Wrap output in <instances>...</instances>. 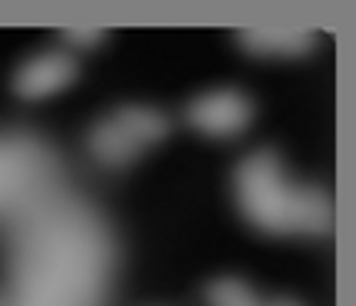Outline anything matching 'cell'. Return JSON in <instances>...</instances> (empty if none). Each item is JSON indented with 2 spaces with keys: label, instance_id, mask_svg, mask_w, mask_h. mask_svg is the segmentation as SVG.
<instances>
[{
  "label": "cell",
  "instance_id": "2",
  "mask_svg": "<svg viewBox=\"0 0 356 306\" xmlns=\"http://www.w3.org/2000/svg\"><path fill=\"white\" fill-rule=\"evenodd\" d=\"M186 120L207 137H233L253 120V104L240 90H213L190 104Z\"/></svg>",
  "mask_w": 356,
  "mask_h": 306
},
{
  "label": "cell",
  "instance_id": "9",
  "mask_svg": "<svg viewBox=\"0 0 356 306\" xmlns=\"http://www.w3.org/2000/svg\"><path fill=\"white\" fill-rule=\"evenodd\" d=\"M264 306H303V303H296L293 296H277L273 303H264Z\"/></svg>",
  "mask_w": 356,
  "mask_h": 306
},
{
  "label": "cell",
  "instance_id": "7",
  "mask_svg": "<svg viewBox=\"0 0 356 306\" xmlns=\"http://www.w3.org/2000/svg\"><path fill=\"white\" fill-rule=\"evenodd\" d=\"M207 303L210 306H264L257 300V293L250 290L243 280L236 276H220L207 287Z\"/></svg>",
  "mask_w": 356,
  "mask_h": 306
},
{
  "label": "cell",
  "instance_id": "3",
  "mask_svg": "<svg viewBox=\"0 0 356 306\" xmlns=\"http://www.w3.org/2000/svg\"><path fill=\"white\" fill-rule=\"evenodd\" d=\"M77 76V63L70 54H40V57H31L14 76V90L24 97V100H40V97H50V93L70 87V80Z\"/></svg>",
  "mask_w": 356,
  "mask_h": 306
},
{
  "label": "cell",
  "instance_id": "1",
  "mask_svg": "<svg viewBox=\"0 0 356 306\" xmlns=\"http://www.w3.org/2000/svg\"><path fill=\"white\" fill-rule=\"evenodd\" d=\"M236 200L250 223L270 233H310L320 236L333 227V207L323 190H300L286 184L277 153L260 150L236 170Z\"/></svg>",
  "mask_w": 356,
  "mask_h": 306
},
{
  "label": "cell",
  "instance_id": "8",
  "mask_svg": "<svg viewBox=\"0 0 356 306\" xmlns=\"http://www.w3.org/2000/svg\"><path fill=\"white\" fill-rule=\"evenodd\" d=\"M63 40L74 47H93L104 40V31H93V27H74V31H63Z\"/></svg>",
  "mask_w": 356,
  "mask_h": 306
},
{
  "label": "cell",
  "instance_id": "6",
  "mask_svg": "<svg viewBox=\"0 0 356 306\" xmlns=\"http://www.w3.org/2000/svg\"><path fill=\"white\" fill-rule=\"evenodd\" d=\"M117 120L124 123L127 130L140 140V147H150L156 140L167 137V130H170V120L154 107H120L113 113Z\"/></svg>",
  "mask_w": 356,
  "mask_h": 306
},
{
  "label": "cell",
  "instance_id": "5",
  "mask_svg": "<svg viewBox=\"0 0 356 306\" xmlns=\"http://www.w3.org/2000/svg\"><path fill=\"white\" fill-rule=\"evenodd\" d=\"M240 44L264 54V57H300L307 54L313 44V37L307 31H283V27H266V31H243Z\"/></svg>",
  "mask_w": 356,
  "mask_h": 306
},
{
  "label": "cell",
  "instance_id": "4",
  "mask_svg": "<svg viewBox=\"0 0 356 306\" xmlns=\"http://www.w3.org/2000/svg\"><path fill=\"white\" fill-rule=\"evenodd\" d=\"M140 150V140L117 117H107L90 130V153L107 167H127Z\"/></svg>",
  "mask_w": 356,
  "mask_h": 306
}]
</instances>
